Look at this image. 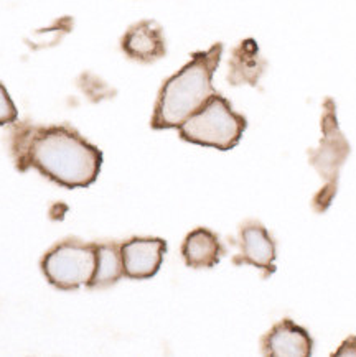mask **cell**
Returning a JSON list of instances; mask_svg holds the SVG:
<instances>
[{
	"instance_id": "6da1fadb",
	"label": "cell",
	"mask_w": 356,
	"mask_h": 357,
	"mask_svg": "<svg viewBox=\"0 0 356 357\" xmlns=\"http://www.w3.org/2000/svg\"><path fill=\"white\" fill-rule=\"evenodd\" d=\"M10 155L20 173L36 168L68 190L93 185L104 160L101 150L71 126H35L29 121L13 122Z\"/></svg>"
},
{
	"instance_id": "7a4b0ae2",
	"label": "cell",
	"mask_w": 356,
	"mask_h": 357,
	"mask_svg": "<svg viewBox=\"0 0 356 357\" xmlns=\"http://www.w3.org/2000/svg\"><path fill=\"white\" fill-rule=\"evenodd\" d=\"M221 54V43L191 53L190 61L163 82L150 121L154 130L178 129L216 94L213 76L220 66Z\"/></svg>"
},
{
	"instance_id": "3957f363",
	"label": "cell",
	"mask_w": 356,
	"mask_h": 357,
	"mask_svg": "<svg viewBox=\"0 0 356 357\" xmlns=\"http://www.w3.org/2000/svg\"><path fill=\"white\" fill-rule=\"evenodd\" d=\"M246 127V117L231 107L230 100L216 93L178 127V135L188 144L228 152L239 144Z\"/></svg>"
},
{
	"instance_id": "277c9868",
	"label": "cell",
	"mask_w": 356,
	"mask_h": 357,
	"mask_svg": "<svg viewBox=\"0 0 356 357\" xmlns=\"http://www.w3.org/2000/svg\"><path fill=\"white\" fill-rule=\"evenodd\" d=\"M348 153L350 145L339 127L335 102L333 99L327 98L322 114V140L317 149L307 152L310 165L323 178L322 190L315 195L312 201L317 213H325L335 198L336 188H339V172Z\"/></svg>"
},
{
	"instance_id": "5b68a950",
	"label": "cell",
	"mask_w": 356,
	"mask_h": 357,
	"mask_svg": "<svg viewBox=\"0 0 356 357\" xmlns=\"http://www.w3.org/2000/svg\"><path fill=\"white\" fill-rule=\"evenodd\" d=\"M96 270V244L68 237L50 249L42 259V272L50 285L59 290H77L89 285Z\"/></svg>"
},
{
	"instance_id": "8992f818",
	"label": "cell",
	"mask_w": 356,
	"mask_h": 357,
	"mask_svg": "<svg viewBox=\"0 0 356 357\" xmlns=\"http://www.w3.org/2000/svg\"><path fill=\"white\" fill-rule=\"evenodd\" d=\"M237 245H239V254L232 257V264L253 265L261 270L264 278H269L276 273V241L269 234L264 224L255 219H249L241 224Z\"/></svg>"
},
{
	"instance_id": "52a82bcc",
	"label": "cell",
	"mask_w": 356,
	"mask_h": 357,
	"mask_svg": "<svg viewBox=\"0 0 356 357\" xmlns=\"http://www.w3.org/2000/svg\"><path fill=\"white\" fill-rule=\"evenodd\" d=\"M167 249V241L161 237H132L122 242L121 255L124 277L132 280H147L157 275Z\"/></svg>"
},
{
	"instance_id": "ba28073f",
	"label": "cell",
	"mask_w": 356,
	"mask_h": 357,
	"mask_svg": "<svg viewBox=\"0 0 356 357\" xmlns=\"http://www.w3.org/2000/svg\"><path fill=\"white\" fill-rule=\"evenodd\" d=\"M261 349L267 357H310L313 340L307 329L285 318L264 334Z\"/></svg>"
},
{
	"instance_id": "9c48e42d",
	"label": "cell",
	"mask_w": 356,
	"mask_h": 357,
	"mask_svg": "<svg viewBox=\"0 0 356 357\" xmlns=\"http://www.w3.org/2000/svg\"><path fill=\"white\" fill-rule=\"evenodd\" d=\"M127 58L139 63H154L167 54L162 26L155 20H140L129 26L121 41Z\"/></svg>"
},
{
	"instance_id": "30bf717a",
	"label": "cell",
	"mask_w": 356,
	"mask_h": 357,
	"mask_svg": "<svg viewBox=\"0 0 356 357\" xmlns=\"http://www.w3.org/2000/svg\"><path fill=\"white\" fill-rule=\"evenodd\" d=\"M226 254L225 245L216 232L207 227H196L185 237L181 244V257L186 267L202 270L213 268Z\"/></svg>"
},
{
	"instance_id": "8fae6325",
	"label": "cell",
	"mask_w": 356,
	"mask_h": 357,
	"mask_svg": "<svg viewBox=\"0 0 356 357\" xmlns=\"http://www.w3.org/2000/svg\"><path fill=\"white\" fill-rule=\"evenodd\" d=\"M228 66H230L228 82L231 86L248 84L255 88L267 70V61L259 52L255 40L246 38L232 50Z\"/></svg>"
},
{
	"instance_id": "7c38bea8",
	"label": "cell",
	"mask_w": 356,
	"mask_h": 357,
	"mask_svg": "<svg viewBox=\"0 0 356 357\" xmlns=\"http://www.w3.org/2000/svg\"><path fill=\"white\" fill-rule=\"evenodd\" d=\"M124 277L121 245L116 242L96 244V270L89 288H106Z\"/></svg>"
},
{
	"instance_id": "4fadbf2b",
	"label": "cell",
	"mask_w": 356,
	"mask_h": 357,
	"mask_svg": "<svg viewBox=\"0 0 356 357\" xmlns=\"http://www.w3.org/2000/svg\"><path fill=\"white\" fill-rule=\"evenodd\" d=\"M18 111L6 86L0 82V126H12L17 122Z\"/></svg>"
},
{
	"instance_id": "5bb4252c",
	"label": "cell",
	"mask_w": 356,
	"mask_h": 357,
	"mask_svg": "<svg viewBox=\"0 0 356 357\" xmlns=\"http://www.w3.org/2000/svg\"><path fill=\"white\" fill-rule=\"evenodd\" d=\"M333 356H356V337H348Z\"/></svg>"
}]
</instances>
